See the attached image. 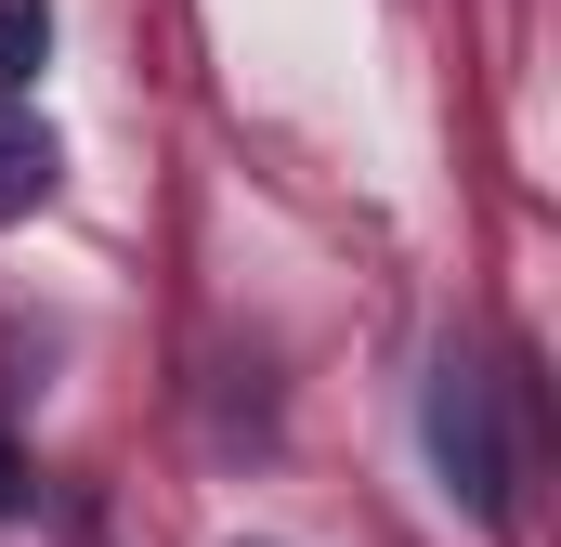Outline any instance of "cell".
<instances>
[{"label": "cell", "instance_id": "1", "mask_svg": "<svg viewBox=\"0 0 561 547\" xmlns=\"http://www.w3.org/2000/svg\"><path fill=\"white\" fill-rule=\"evenodd\" d=\"M431 456H444V482H457L470 509L510 496V469H496V417H483V379H470V365L431 379Z\"/></svg>", "mask_w": 561, "mask_h": 547}, {"label": "cell", "instance_id": "2", "mask_svg": "<svg viewBox=\"0 0 561 547\" xmlns=\"http://www.w3.org/2000/svg\"><path fill=\"white\" fill-rule=\"evenodd\" d=\"M39 196H53V131H39V118H13V105H0V222H26V209H39Z\"/></svg>", "mask_w": 561, "mask_h": 547}, {"label": "cell", "instance_id": "3", "mask_svg": "<svg viewBox=\"0 0 561 547\" xmlns=\"http://www.w3.org/2000/svg\"><path fill=\"white\" fill-rule=\"evenodd\" d=\"M53 53V0H0V92H26Z\"/></svg>", "mask_w": 561, "mask_h": 547}, {"label": "cell", "instance_id": "4", "mask_svg": "<svg viewBox=\"0 0 561 547\" xmlns=\"http://www.w3.org/2000/svg\"><path fill=\"white\" fill-rule=\"evenodd\" d=\"M13 509H26V443L0 430V522H13Z\"/></svg>", "mask_w": 561, "mask_h": 547}]
</instances>
